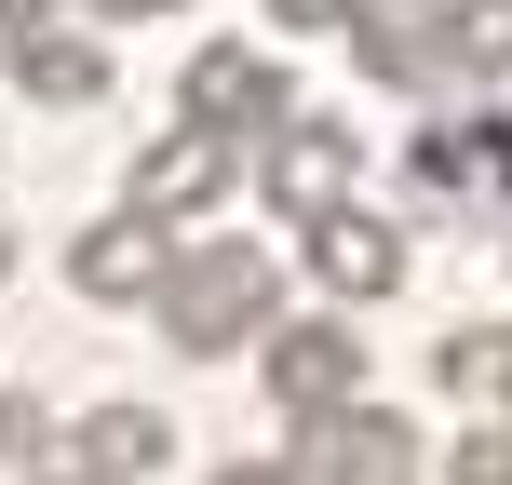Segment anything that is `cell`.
Returning <instances> with one entry per match:
<instances>
[{
    "instance_id": "6da1fadb",
    "label": "cell",
    "mask_w": 512,
    "mask_h": 485,
    "mask_svg": "<svg viewBox=\"0 0 512 485\" xmlns=\"http://www.w3.org/2000/svg\"><path fill=\"white\" fill-rule=\"evenodd\" d=\"M149 324L176 337L189 364H230V351H256V337L283 324V270H270V243H243V230L176 243V270L149 283Z\"/></svg>"
},
{
    "instance_id": "7a4b0ae2",
    "label": "cell",
    "mask_w": 512,
    "mask_h": 485,
    "mask_svg": "<svg viewBox=\"0 0 512 485\" xmlns=\"http://www.w3.org/2000/svg\"><path fill=\"white\" fill-rule=\"evenodd\" d=\"M256 378H270V405H283V418H337V405H364V324L297 310V324L256 337Z\"/></svg>"
},
{
    "instance_id": "3957f363",
    "label": "cell",
    "mask_w": 512,
    "mask_h": 485,
    "mask_svg": "<svg viewBox=\"0 0 512 485\" xmlns=\"http://www.w3.org/2000/svg\"><path fill=\"white\" fill-rule=\"evenodd\" d=\"M176 122H216V135H243V149H270V135L297 122V81H283L256 41H216V54H189V81H176Z\"/></svg>"
},
{
    "instance_id": "277c9868",
    "label": "cell",
    "mask_w": 512,
    "mask_h": 485,
    "mask_svg": "<svg viewBox=\"0 0 512 485\" xmlns=\"http://www.w3.org/2000/svg\"><path fill=\"white\" fill-rule=\"evenodd\" d=\"M256 189H270V216H337V203H364V135L324 122V108H297V122L256 149Z\"/></svg>"
},
{
    "instance_id": "5b68a950",
    "label": "cell",
    "mask_w": 512,
    "mask_h": 485,
    "mask_svg": "<svg viewBox=\"0 0 512 485\" xmlns=\"http://www.w3.org/2000/svg\"><path fill=\"white\" fill-rule=\"evenodd\" d=\"M283 472L297 485H418V445H405L391 405H337V418H297Z\"/></svg>"
},
{
    "instance_id": "8992f818",
    "label": "cell",
    "mask_w": 512,
    "mask_h": 485,
    "mask_svg": "<svg viewBox=\"0 0 512 485\" xmlns=\"http://www.w3.org/2000/svg\"><path fill=\"white\" fill-rule=\"evenodd\" d=\"M230 176H243V135H216V122H176L162 149H135V189H122V203H135V216H203Z\"/></svg>"
},
{
    "instance_id": "52a82bcc",
    "label": "cell",
    "mask_w": 512,
    "mask_h": 485,
    "mask_svg": "<svg viewBox=\"0 0 512 485\" xmlns=\"http://www.w3.org/2000/svg\"><path fill=\"white\" fill-rule=\"evenodd\" d=\"M351 41H364V68H378V81H405V95L459 81V41H445V0H364V14H351Z\"/></svg>"
},
{
    "instance_id": "ba28073f",
    "label": "cell",
    "mask_w": 512,
    "mask_h": 485,
    "mask_svg": "<svg viewBox=\"0 0 512 485\" xmlns=\"http://www.w3.org/2000/svg\"><path fill=\"white\" fill-rule=\"evenodd\" d=\"M162 270H176V230H162V216H95V230H81L68 243V283H81V297H149V283Z\"/></svg>"
},
{
    "instance_id": "9c48e42d",
    "label": "cell",
    "mask_w": 512,
    "mask_h": 485,
    "mask_svg": "<svg viewBox=\"0 0 512 485\" xmlns=\"http://www.w3.org/2000/svg\"><path fill=\"white\" fill-rule=\"evenodd\" d=\"M310 270H324L337 297H391V283H405V230H391L378 203H337V216H310Z\"/></svg>"
},
{
    "instance_id": "30bf717a",
    "label": "cell",
    "mask_w": 512,
    "mask_h": 485,
    "mask_svg": "<svg viewBox=\"0 0 512 485\" xmlns=\"http://www.w3.org/2000/svg\"><path fill=\"white\" fill-rule=\"evenodd\" d=\"M68 459L95 472V485H149L162 459H176V418H162V405H95L68 432Z\"/></svg>"
},
{
    "instance_id": "8fae6325",
    "label": "cell",
    "mask_w": 512,
    "mask_h": 485,
    "mask_svg": "<svg viewBox=\"0 0 512 485\" xmlns=\"http://www.w3.org/2000/svg\"><path fill=\"white\" fill-rule=\"evenodd\" d=\"M14 81H27V95H54V108H81V95H108V54L81 41L68 14H27V27H14Z\"/></svg>"
},
{
    "instance_id": "7c38bea8",
    "label": "cell",
    "mask_w": 512,
    "mask_h": 485,
    "mask_svg": "<svg viewBox=\"0 0 512 485\" xmlns=\"http://www.w3.org/2000/svg\"><path fill=\"white\" fill-rule=\"evenodd\" d=\"M418 162H432V189H512V135L486 122V108H472V122H432Z\"/></svg>"
},
{
    "instance_id": "4fadbf2b",
    "label": "cell",
    "mask_w": 512,
    "mask_h": 485,
    "mask_svg": "<svg viewBox=\"0 0 512 485\" xmlns=\"http://www.w3.org/2000/svg\"><path fill=\"white\" fill-rule=\"evenodd\" d=\"M432 378L445 391H459V405H512V324H459V337H445V351H432Z\"/></svg>"
},
{
    "instance_id": "5bb4252c",
    "label": "cell",
    "mask_w": 512,
    "mask_h": 485,
    "mask_svg": "<svg viewBox=\"0 0 512 485\" xmlns=\"http://www.w3.org/2000/svg\"><path fill=\"white\" fill-rule=\"evenodd\" d=\"M0 459H14V472L68 459V432H54V418H41V391H0Z\"/></svg>"
},
{
    "instance_id": "9a60e30c",
    "label": "cell",
    "mask_w": 512,
    "mask_h": 485,
    "mask_svg": "<svg viewBox=\"0 0 512 485\" xmlns=\"http://www.w3.org/2000/svg\"><path fill=\"white\" fill-rule=\"evenodd\" d=\"M445 485H512V418H472V432L445 445Z\"/></svg>"
},
{
    "instance_id": "2e32d148",
    "label": "cell",
    "mask_w": 512,
    "mask_h": 485,
    "mask_svg": "<svg viewBox=\"0 0 512 485\" xmlns=\"http://www.w3.org/2000/svg\"><path fill=\"white\" fill-rule=\"evenodd\" d=\"M270 14H283V27H351L364 0H270Z\"/></svg>"
},
{
    "instance_id": "e0dca14e",
    "label": "cell",
    "mask_w": 512,
    "mask_h": 485,
    "mask_svg": "<svg viewBox=\"0 0 512 485\" xmlns=\"http://www.w3.org/2000/svg\"><path fill=\"white\" fill-rule=\"evenodd\" d=\"M216 485H297V472H283V459H230V472H216Z\"/></svg>"
},
{
    "instance_id": "ac0fdd59",
    "label": "cell",
    "mask_w": 512,
    "mask_h": 485,
    "mask_svg": "<svg viewBox=\"0 0 512 485\" xmlns=\"http://www.w3.org/2000/svg\"><path fill=\"white\" fill-rule=\"evenodd\" d=\"M27 485H95V472H81V459H41V472H27Z\"/></svg>"
},
{
    "instance_id": "d6986e66",
    "label": "cell",
    "mask_w": 512,
    "mask_h": 485,
    "mask_svg": "<svg viewBox=\"0 0 512 485\" xmlns=\"http://www.w3.org/2000/svg\"><path fill=\"white\" fill-rule=\"evenodd\" d=\"M95 14H176V0H95Z\"/></svg>"
},
{
    "instance_id": "ffe728a7",
    "label": "cell",
    "mask_w": 512,
    "mask_h": 485,
    "mask_svg": "<svg viewBox=\"0 0 512 485\" xmlns=\"http://www.w3.org/2000/svg\"><path fill=\"white\" fill-rule=\"evenodd\" d=\"M0 270H14V230H0Z\"/></svg>"
}]
</instances>
